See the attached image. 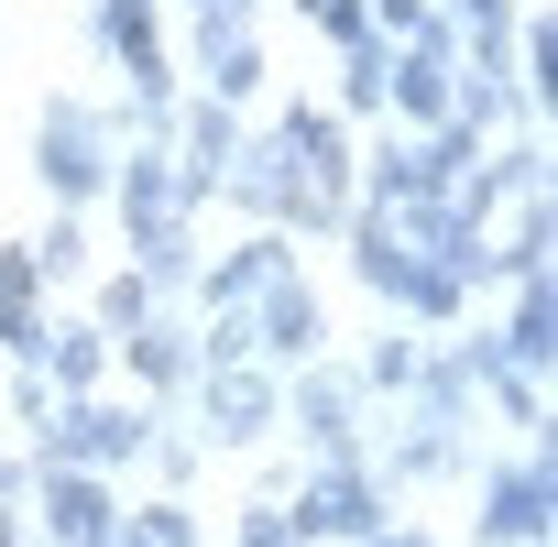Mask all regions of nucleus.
I'll list each match as a JSON object with an SVG mask.
<instances>
[{"mask_svg": "<svg viewBox=\"0 0 558 547\" xmlns=\"http://www.w3.org/2000/svg\"><path fill=\"white\" fill-rule=\"evenodd\" d=\"M45 175H56V197H99V186H110V143L88 132V110H77V99H56V110H45Z\"/></svg>", "mask_w": 558, "mask_h": 547, "instance_id": "nucleus-1", "label": "nucleus"}, {"mask_svg": "<svg viewBox=\"0 0 558 547\" xmlns=\"http://www.w3.org/2000/svg\"><path fill=\"white\" fill-rule=\"evenodd\" d=\"M0 351H45V307H34V263L0 252Z\"/></svg>", "mask_w": 558, "mask_h": 547, "instance_id": "nucleus-2", "label": "nucleus"}, {"mask_svg": "<svg viewBox=\"0 0 558 547\" xmlns=\"http://www.w3.org/2000/svg\"><path fill=\"white\" fill-rule=\"evenodd\" d=\"M493 536H547V471H504V493H493Z\"/></svg>", "mask_w": 558, "mask_h": 547, "instance_id": "nucleus-3", "label": "nucleus"}, {"mask_svg": "<svg viewBox=\"0 0 558 547\" xmlns=\"http://www.w3.org/2000/svg\"><path fill=\"white\" fill-rule=\"evenodd\" d=\"M263 351H286V362L318 351V307H307L296 285H274V307H263Z\"/></svg>", "mask_w": 558, "mask_h": 547, "instance_id": "nucleus-4", "label": "nucleus"}]
</instances>
